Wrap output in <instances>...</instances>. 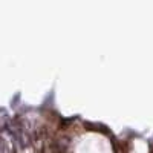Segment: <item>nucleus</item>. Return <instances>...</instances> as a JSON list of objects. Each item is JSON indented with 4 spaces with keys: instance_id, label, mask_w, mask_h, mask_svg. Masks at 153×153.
Here are the masks:
<instances>
[]
</instances>
